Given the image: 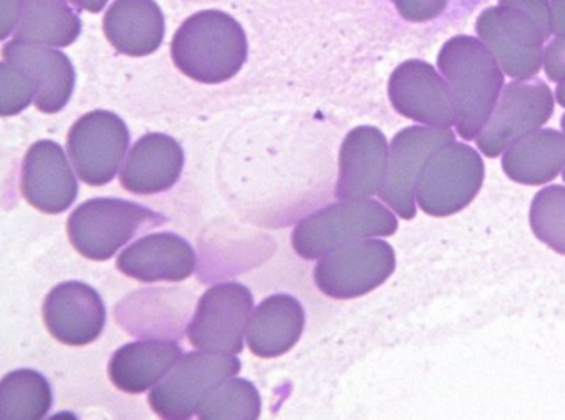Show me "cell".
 I'll use <instances>...</instances> for the list:
<instances>
[{"label":"cell","mask_w":565,"mask_h":420,"mask_svg":"<svg viewBox=\"0 0 565 420\" xmlns=\"http://www.w3.org/2000/svg\"><path fill=\"white\" fill-rule=\"evenodd\" d=\"M476 32L505 75L534 78L544 65V43L554 33L551 2L499 0L478 17Z\"/></svg>","instance_id":"6da1fadb"},{"label":"cell","mask_w":565,"mask_h":420,"mask_svg":"<svg viewBox=\"0 0 565 420\" xmlns=\"http://www.w3.org/2000/svg\"><path fill=\"white\" fill-rule=\"evenodd\" d=\"M438 68L455 99L456 131L466 141L476 139L504 89L501 65L481 40L458 35L439 50Z\"/></svg>","instance_id":"7a4b0ae2"},{"label":"cell","mask_w":565,"mask_h":420,"mask_svg":"<svg viewBox=\"0 0 565 420\" xmlns=\"http://www.w3.org/2000/svg\"><path fill=\"white\" fill-rule=\"evenodd\" d=\"M171 56L177 68L194 82L217 85L234 78L246 63V33L226 12L201 10L174 33Z\"/></svg>","instance_id":"3957f363"},{"label":"cell","mask_w":565,"mask_h":420,"mask_svg":"<svg viewBox=\"0 0 565 420\" xmlns=\"http://www.w3.org/2000/svg\"><path fill=\"white\" fill-rule=\"evenodd\" d=\"M398 230V220L388 207L372 198L337 202L302 218L292 231L294 250L317 260L329 251L362 240L390 237Z\"/></svg>","instance_id":"277c9868"},{"label":"cell","mask_w":565,"mask_h":420,"mask_svg":"<svg viewBox=\"0 0 565 420\" xmlns=\"http://www.w3.org/2000/svg\"><path fill=\"white\" fill-rule=\"evenodd\" d=\"M157 212L124 198H92L72 212L68 238L78 254L88 260L114 257L145 225L163 222Z\"/></svg>","instance_id":"5b68a950"},{"label":"cell","mask_w":565,"mask_h":420,"mask_svg":"<svg viewBox=\"0 0 565 420\" xmlns=\"http://www.w3.org/2000/svg\"><path fill=\"white\" fill-rule=\"evenodd\" d=\"M484 172V162L476 149L465 142H451L423 168L416 182V202L431 217L458 214L481 191Z\"/></svg>","instance_id":"8992f818"},{"label":"cell","mask_w":565,"mask_h":420,"mask_svg":"<svg viewBox=\"0 0 565 420\" xmlns=\"http://www.w3.org/2000/svg\"><path fill=\"white\" fill-rule=\"evenodd\" d=\"M239 370L241 360L234 354L193 351L181 357L173 373L154 386L148 402L161 419H191L206 394Z\"/></svg>","instance_id":"52a82bcc"},{"label":"cell","mask_w":565,"mask_h":420,"mask_svg":"<svg viewBox=\"0 0 565 420\" xmlns=\"http://www.w3.org/2000/svg\"><path fill=\"white\" fill-rule=\"evenodd\" d=\"M395 267L392 245L362 238L323 255L313 268V280L327 297L352 300L385 283Z\"/></svg>","instance_id":"ba28073f"},{"label":"cell","mask_w":565,"mask_h":420,"mask_svg":"<svg viewBox=\"0 0 565 420\" xmlns=\"http://www.w3.org/2000/svg\"><path fill=\"white\" fill-rule=\"evenodd\" d=\"M554 115V95L541 79H515L502 89L498 105L476 146L488 158H498L509 146L541 129Z\"/></svg>","instance_id":"9c48e42d"},{"label":"cell","mask_w":565,"mask_h":420,"mask_svg":"<svg viewBox=\"0 0 565 420\" xmlns=\"http://www.w3.org/2000/svg\"><path fill=\"white\" fill-rule=\"evenodd\" d=\"M130 146V131L111 111L87 112L68 131L67 151L78 177L100 187L114 181Z\"/></svg>","instance_id":"30bf717a"},{"label":"cell","mask_w":565,"mask_h":420,"mask_svg":"<svg viewBox=\"0 0 565 420\" xmlns=\"http://www.w3.org/2000/svg\"><path fill=\"white\" fill-rule=\"evenodd\" d=\"M253 306V293L244 284H214L198 303L188 326V340L201 351L239 354Z\"/></svg>","instance_id":"8fae6325"},{"label":"cell","mask_w":565,"mask_h":420,"mask_svg":"<svg viewBox=\"0 0 565 420\" xmlns=\"http://www.w3.org/2000/svg\"><path fill=\"white\" fill-rule=\"evenodd\" d=\"M455 138L451 129L438 126H408L393 138L388 172L379 195L399 217L415 218L419 174L431 155L455 142Z\"/></svg>","instance_id":"7c38bea8"},{"label":"cell","mask_w":565,"mask_h":420,"mask_svg":"<svg viewBox=\"0 0 565 420\" xmlns=\"http://www.w3.org/2000/svg\"><path fill=\"white\" fill-rule=\"evenodd\" d=\"M388 96L396 112L426 126L456 125L455 99L448 82L423 60H406L390 76Z\"/></svg>","instance_id":"4fadbf2b"},{"label":"cell","mask_w":565,"mask_h":420,"mask_svg":"<svg viewBox=\"0 0 565 420\" xmlns=\"http://www.w3.org/2000/svg\"><path fill=\"white\" fill-rule=\"evenodd\" d=\"M42 316L55 340L75 347L97 341L107 323L100 293L82 281L57 284L45 298Z\"/></svg>","instance_id":"5bb4252c"},{"label":"cell","mask_w":565,"mask_h":420,"mask_svg":"<svg viewBox=\"0 0 565 420\" xmlns=\"http://www.w3.org/2000/svg\"><path fill=\"white\" fill-rule=\"evenodd\" d=\"M21 191L25 201L44 214H62L74 204L78 182L58 142L42 139L29 148L22 164Z\"/></svg>","instance_id":"9a60e30c"},{"label":"cell","mask_w":565,"mask_h":420,"mask_svg":"<svg viewBox=\"0 0 565 420\" xmlns=\"http://www.w3.org/2000/svg\"><path fill=\"white\" fill-rule=\"evenodd\" d=\"M2 62L21 69L31 79L38 89L34 103L39 111L54 115L71 101L75 69L65 53L15 39L2 49Z\"/></svg>","instance_id":"2e32d148"},{"label":"cell","mask_w":565,"mask_h":420,"mask_svg":"<svg viewBox=\"0 0 565 420\" xmlns=\"http://www.w3.org/2000/svg\"><path fill=\"white\" fill-rule=\"evenodd\" d=\"M388 161V142L379 128L352 129L340 148L337 197L355 201L379 194L386 181Z\"/></svg>","instance_id":"e0dca14e"},{"label":"cell","mask_w":565,"mask_h":420,"mask_svg":"<svg viewBox=\"0 0 565 420\" xmlns=\"http://www.w3.org/2000/svg\"><path fill=\"white\" fill-rule=\"evenodd\" d=\"M117 267L141 283L183 281L194 273L196 254L180 235L158 231L125 248L117 258Z\"/></svg>","instance_id":"ac0fdd59"},{"label":"cell","mask_w":565,"mask_h":420,"mask_svg":"<svg viewBox=\"0 0 565 420\" xmlns=\"http://www.w3.org/2000/svg\"><path fill=\"white\" fill-rule=\"evenodd\" d=\"M184 152L168 134L151 132L135 142L120 172L125 191L150 195L168 191L183 172Z\"/></svg>","instance_id":"d6986e66"},{"label":"cell","mask_w":565,"mask_h":420,"mask_svg":"<svg viewBox=\"0 0 565 420\" xmlns=\"http://www.w3.org/2000/svg\"><path fill=\"white\" fill-rule=\"evenodd\" d=\"M306 313L302 304L290 294H273L260 301L249 317L246 330L250 353L264 359L289 353L303 333Z\"/></svg>","instance_id":"ffe728a7"},{"label":"cell","mask_w":565,"mask_h":420,"mask_svg":"<svg viewBox=\"0 0 565 420\" xmlns=\"http://www.w3.org/2000/svg\"><path fill=\"white\" fill-rule=\"evenodd\" d=\"M181 357L183 351L174 341H137L115 351L108 364V376L124 392H147L168 376Z\"/></svg>","instance_id":"44dd1931"},{"label":"cell","mask_w":565,"mask_h":420,"mask_svg":"<svg viewBox=\"0 0 565 420\" xmlns=\"http://www.w3.org/2000/svg\"><path fill=\"white\" fill-rule=\"evenodd\" d=\"M104 32L124 55H151L163 43V12L154 0H115L105 13Z\"/></svg>","instance_id":"7402d4cb"},{"label":"cell","mask_w":565,"mask_h":420,"mask_svg":"<svg viewBox=\"0 0 565 420\" xmlns=\"http://www.w3.org/2000/svg\"><path fill=\"white\" fill-rule=\"evenodd\" d=\"M565 168V136L555 129H537L505 149L502 169L511 181L542 185Z\"/></svg>","instance_id":"603a6c76"},{"label":"cell","mask_w":565,"mask_h":420,"mask_svg":"<svg viewBox=\"0 0 565 420\" xmlns=\"http://www.w3.org/2000/svg\"><path fill=\"white\" fill-rule=\"evenodd\" d=\"M82 32L81 17L67 0H22L21 22L14 36L38 45H72Z\"/></svg>","instance_id":"cb8c5ba5"},{"label":"cell","mask_w":565,"mask_h":420,"mask_svg":"<svg viewBox=\"0 0 565 420\" xmlns=\"http://www.w3.org/2000/svg\"><path fill=\"white\" fill-rule=\"evenodd\" d=\"M51 384L38 370L19 369L0 383V419L41 420L51 412Z\"/></svg>","instance_id":"d4e9b609"},{"label":"cell","mask_w":565,"mask_h":420,"mask_svg":"<svg viewBox=\"0 0 565 420\" xmlns=\"http://www.w3.org/2000/svg\"><path fill=\"white\" fill-rule=\"evenodd\" d=\"M263 402L259 390L246 379H230L206 394L198 407L201 420H256L260 417Z\"/></svg>","instance_id":"484cf974"},{"label":"cell","mask_w":565,"mask_h":420,"mask_svg":"<svg viewBox=\"0 0 565 420\" xmlns=\"http://www.w3.org/2000/svg\"><path fill=\"white\" fill-rule=\"evenodd\" d=\"M531 228L542 244L565 255V187L551 185L541 189L532 198Z\"/></svg>","instance_id":"4316f807"},{"label":"cell","mask_w":565,"mask_h":420,"mask_svg":"<svg viewBox=\"0 0 565 420\" xmlns=\"http://www.w3.org/2000/svg\"><path fill=\"white\" fill-rule=\"evenodd\" d=\"M0 86H2V116L19 115L35 99L38 89L31 79L9 63H0Z\"/></svg>","instance_id":"83f0119b"},{"label":"cell","mask_w":565,"mask_h":420,"mask_svg":"<svg viewBox=\"0 0 565 420\" xmlns=\"http://www.w3.org/2000/svg\"><path fill=\"white\" fill-rule=\"evenodd\" d=\"M399 15L408 22L422 23L438 19L449 0H392Z\"/></svg>","instance_id":"f1b7e54d"},{"label":"cell","mask_w":565,"mask_h":420,"mask_svg":"<svg viewBox=\"0 0 565 420\" xmlns=\"http://www.w3.org/2000/svg\"><path fill=\"white\" fill-rule=\"evenodd\" d=\"M544 69L551 82L565 79V36H555L545 46Z\"/></svg>","instance_id":"f546056e"},{"label":"cell","mask_w":565,"mask_h":420,"mask_svg":"<svg viewBox=\"0 0 565 420\" xmlns=\"http://www.w3.org/2000/svg\"><path fill=\"white\" fill-rule=\"evenodd\" d=\"M552 30L555 36H565V0H551Z\"/></svg>","instance_id":"4dcf8cb0"},{"label":"cell","mask_w":565,"mask_h":420,"mask_svg":"<svg viewBox=\"0 0 565 420\" xmlns=\"http://www.w3.org/2000/svg\"><path fill=\"white\" fill-rule=\"evenodd\" d=\"M78 9L87 10V12L98 13L105 9L108 0H72Z\"/></svg>","instance_id":"1f68e13d"},{"label":"cell","mask_w":565,"mask_h":420,"mask_svg":"<svg viewBox=\"0 0 565 420\" xmlns=\"http://www.w3.org/2000/svg\"><path fill=\"white\" fill-rule=\"evenodd\" d=\"M555 98H557V103L565 108V79L558 82L557 88H555Z\"/></svg>","instance_id":"d6a6232c"},{"label":"cell","mask_w":565,"mask_h":420,"mask_svg":"<svg viewBox=\"0 0 565 420\" xmlns=\"http://www.w3.org/2000/svg\"><path fill=\"white\" fill-rule=\"evenodd\" d=\"M561 126H562V132H564V136H565V115L562 116ZM562 177H564V182H565V168H564V171H562Z\"/></svg>","instance_id":"836d02e7"}]
</instances>
